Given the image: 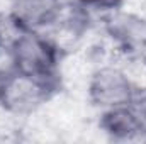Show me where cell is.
<instances>
[{"label": "cell", "instance_id": "277c9868", "mask_svg": "<svg viewBox=\"0 0 146 144\" xmlns=\"http://www.w3.org/2000/svg\"><path fill=\"white\" fill-rule=\"evenodd\" d=\"M9 20L19 31H46L58 19L63 0H9Z\"/></svg>", "mask_w": 146, "mask_h": 144}, {"label": "cell", "instance_id": "9c48e42d", "mask_svg": "<svg viewBox=\"0 0 146 144\" xmlns=\"http://www.w3.org/2000/svg\"><path fill=\"white\" fill-rule=\"evenodd\" d=\"M136 58L139 59V63H141V65L146 68V41L143 42V46L139 48V51L136 53Z\"/></svg>", "mask_w": 146, "mask_h": 144}, {"label": "cell", "instance_id": "5b68a950", "mask_svg": "<svg viewBox=\"0 0 146 144\" xmlns=\"http://www.w3.org/2000/svg\"><path fill=\"white\" fill-rule=\"evenodd\" d=\"M104 27L112 42L133 56H136L146 41V17L134 12H126L122 9L112 10L106 17Z\"/></svg>", "mask_w": 146, "mask_h": 144}, {"label": "cell", "instance_id": "7a4b0ae2", "mask_svg": "<svg viewBox=\"0 0 146 144\" xmlns=\"http://www.w3.org/2000/svg\"><path fill=\"white\" fill-rule=\"evenodd\" d=\"M10 66L42 78H60L65 53L42 31H15L7 44Z\"/></svg>", "mask_w": 146, "mask_h": 144}, {"label": "cell", "instance_id": "6da1fadb", "mask_svg": "<svg viewBox=\"0 0 146 144\" xmlns=\"http://www.w3.org/2000/svg\"><path fill=\"white\" fill-rule=\"evenodd\" d=\"M60 90V78H42L0 68V110L10 117H31L53 100Z\"/></svg>", "mask_w": 146, "mask_h": 144}, {"label": "cell", "instance_id": "52a82bcc", "mask_svg": "<svg viewBox=\"0 0 146 144\" xmlns=\"http://www.w3.org/2000/svg\"><path fill=\"white\" fill-rule=\"evenodd\" d=\"M129 105L139 117L146 134V85H136V90H134V95H133Z\"/></svg>", "mask_w": 146, "mask_h": 144}, {"label": "cell", "instance_id": "ba28073f", "mask_svg": "<svg viewBox=\"0 0 146 144\" xmlns=\"http://www.w3.org/2000/svg\"><path fill=\"white\" fill-rule=\"evenodd\" d=\"M80 5L87 7L88 10L90 9H95V10H102V12H112V10H117V9H122L124 2L126 0H76Z\"/></svg>", "mask_w": 146, "mask_h": 144}, {"label": "cell", "instance_id": "8992f818", "mask_svg": "<svg viewBox=\"0 0 146 144\" xmlns=\"http://www.w3.org/2000/svg\"><path fill=\"white\" fill-rule=\"evenodd\" d=\"M99 129L107 137L115 141H133L145 136L143 124L131 105L100 110Z\"/></svg>", "mask_w": 146, "mask_h": 144}, {"label": "cell", "instance_id": "3957f363", "mask_svg": "<svg viewBox=\"0 0 146 144\" xmlns=\"http://www.w3.org/2000/svg\"><path fill=\"white\" fill-rule=\"evenodd\" d=\"M136 83L115 65H99L87 78V98L99 110L129 105Z\"/></svg>", "mask_w": 146, "mask_h": 144}]
</instances>
